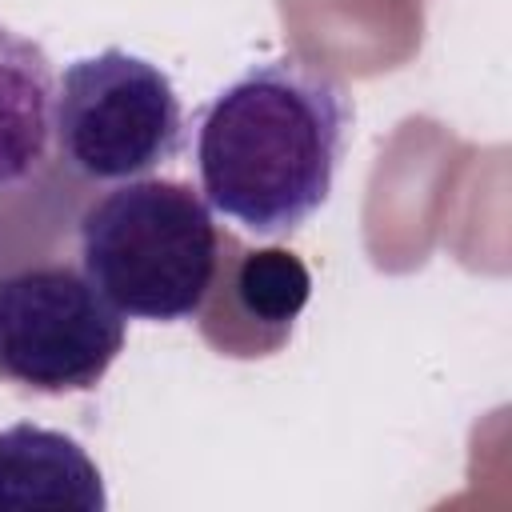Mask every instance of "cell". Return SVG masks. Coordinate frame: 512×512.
<instances>
[{"label": "cell", "mask_w": 512, "mask_h": 512, "mask_svg": "<svg viewBox=\"0 0 512 512\" xmlns=\"http://www.w3.org/2000/svg\"><path fill=\"white\" fill-rule=\"evenodd\" d=\"M184 148V108L168 72L124 48L64 64L52 96V156L84 184L152 176Z\"/></svg>", "instance_id": "3957f363"}, {"label": "cell", "mask_w": 512, "mask_h": 512, "mask_svg": "<svg viewBox=\"0 0 512 512\" xmlns=\"http://www.w3.org/2000/svg\"><path fill=\"white\" fill-rule=\"evenodd\" d=\"M124 348V316L84 276L80 260L0 268V380L68 396L92 392Z\"/></svg>", "instance_id": "277c9868"}, {"label": "cell", "mask_w": 512, "mask_h": 512, "mask_svg": "<svg viewBox=\"0 0 512 512\" xmlns=\"http://www.w3.org/2000/svg\"><path fill=\"white\" fill-rule=\"evenodd\" d=\"M52 96L48 52L0 20V196L52 160Z\"/></svg>", "instance_id": "52a82bcc"}, {"label": "cell", "mask_w": 512, "mask_h": 512, "mask_svg": "<svg viewBox=\"0 0 512 512\" xmlns=\"http://www.w3.org/2000/svg\"><path fill=\"white\" fill-rule=\"evenodd\" d=\"M104 512L108 492L96 460L80 440L40 428H0V512Z\"/></svg>", "instance_id": "8992f818"}, {"label": "cell", "mask_w": 512, "mask_h": 512, "mask_svg": "<svg viewBox=\"0 0 512 512\" xmlns=\"http://www.w3.org/2000/svg\"><path fill=\"white\" fill-rule=\"evenodd\" d=\"M312 296V276L292 248L244 244L220 228L216 268L196 308V328L208 348L232 360H260L292 340V328Z\"/></svg>", "instance_id": "5b68a950"}, {"label": "cell", "mask_w": 512, "mask_h": 512, "mask_svg": "<svg viewBox=\"0 0 512 512\" xmlns=\"http://www.w3.org/2000/svg\"><path fill=\"white\" fill-rule=\"evenodd\" d=\"M220 224L200 188L164 176L112 184L80 208L76 260L128 320H192L212 268Z\"/></svg>", "instance_id": "7a4b0ae2"}, {"label": "cell", "mask_w": 512, "mask_h": 512, "mask_svg": "<svg viewBox=\"0 0 512 512\" xmlns=\"http://www.w3.org/2000/svg\"><path fill=\"white\" fill-rule=\"evenodd\" d=\"M352 124L348 88L300 56L244 68L196 112L200 192L224 220L280 240L332 192Z\"/></svg>", "instance_id": "6da1fadb"}]
</instances>
